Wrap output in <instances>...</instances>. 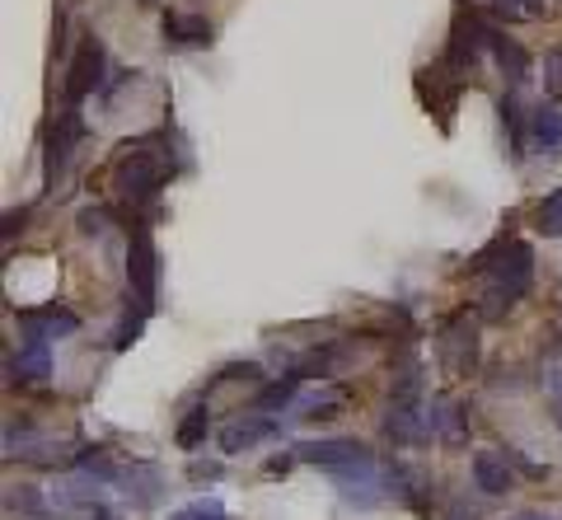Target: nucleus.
I'll list each match as a JSON object with an SVG mask.
<instances>
[{"instance_id": "a878e982", "label": "nucleus", "mask_w": 562, "mask_h": 520, "mask_svg": "<svg viewBox=\"0 0 562 520\" xmlns=\"http://www.w3.org/2000/svg\"><path fill=\"white\" fill-rule=\"evenodd\" d=\"M140 324H146V309H132V305H127V319H122V324H117V334H113V347H117V352H127V347L140 338Z\"/></svg>"}, {"instance_id": "aec40b11", "label": "nucleus", "mask_w": 562, "mask_h": 520, "mask_svg": "<svg viewBox=\"0 0 562 520\" xmlns=\"http://www.w3.org/2000/svg\"><path fill=\"white\" fill-rule=\"evenodd\" d=\"M338 408H342V394L333 389V394H314L310 404L295 412V418H301V422H328V418H338Z\"/></svg>"}, {"instance_id": "9d476101", "label": "nucleus", "mask_w": 562, "mask_h": 520, "mask_svg": "<svg viewBox=\"0 0 562 520\" xmlns=\"http://www.w3.org/2000/svg\"><path fill=\"white\" fill-rule=\"evenodd\" d=\"M427 422H431V441H441L446 450H460L469 441V408L460 398H431Z\"/></svg>"}, {"instance_id": "2eb2a0df", "label": "nucleus", "mask_w": 562, "mask_h": 520, "mask_svg": "<svg viewBox=\"0 0 562 520\" xmlns=\"http://www.w3.org/2000/svg\"><path fill=\"white\" fill-rule=\"evenodd\" d=\"M10 371H14V380H47L52 375V342L24 334L20 357H10Z\"/></svg>"}, {"instance_id": "c85d7f7f", "label": "nucleus", "mask_w": 562, "mask_h": 520, "mask_svg": "<svg viewBox=\"0 0 562 520\" xmlns=\"http://www.w3.org/2000/svg\"><path fill=\"white\" fill-rule=\"evenodd\" d=\"M24 221H29V206H24V212H10V216H5V239H10L14 230H24Z\"/></svg>"}, {"instance_id": "f257e3e1", "label": "nucleus", "mask_w": 562, "mask_h": 520, "mask_svg": "<svg viewBox=\"0 0 562 520\" xmlns=\"http://www.w3.org/2000/svg\"><path fill=\"white\" fill-rule=\"evenodd\" d=\"M469 272H483L487 286L479 296V319H502L530 296V282H535V249L525 239L502 235L497 245H487L479 258L469 263Z\"/></svg>"}, {"instance_id": "39448f33", "label": "nucleus", "mask_w": 562, "mask_h": 520, "mask_svg": "<svg viewBox=\"0 0 562 520\" xmlns=\"http://www.w3.org/2000/svg\"><path fill=\"white\" fill-rule=\"evenodd\" d=\"M436 361H441V371L450 380L473 375V366H479V315L460 309V315H450L441 324V334H436Z\"/></svg>"}, {"instance_id": "4468645a", "label": "nucleus", "mask_w": 562, "mask_h": 520, "mask_svg": "<svg viewBox=\"0 0 562 520\" xmlns=\"http://www.w3.org/2000/svg\"><path fill=\"white\" fill-rule=\"evenodd\" d=\"M487 52H492V61H497V71L512 80V90H520V84L530 80V52H525L516 38H506V33L492 29L487 33Z\"/></svg>"}, {"instance_id": "cd10ccee", "label": "nucleus", "mask_w": 562, "mask_h": 520, "mask_svg": "<svg viewBox=\"0 0 562 520\" xmlns=\"http://www.w3.org/2000/svg\"><path fill=\"white\" fill-rule=\"evenodd\" d=\"M216 474H221V464H202V460H192V478H198V483H202V478H216Z\"/></svg>"}, {"instance_id": "f8f14e48", "label": "nucleus", "mask_w": 562, "mask_h": 520, "mask_svg": "<svg viewBox=\"0 0 562 520\" xmlns=\"http://www.w3.org/2000/svg\"><path fill=\"white\" fill-rule=\"evenodd\" d=\"M473 488L487 493V497H506L516 488V474H512V455L506 450H479L473 455Z\"/></svg>"}, {"instance_id": "9b49d317", "label": "nucleus", "mask_w": 562, "mask_h": 520, "mask_svg": "<svg viewBox=\"0 0 562 520\" xmlns=\"http://www.w3.org/2000/svg\"><path fill=\"white\" fill-rule=\"evenodd\" d=\"M20 328H24V334H33V338L57 342V338L80 334V315H76V309H66V305H38V309H24Z\"/></svg>"}, {"instance_id": "423d86ee", "label": "nucleus", "mask_w": 562, "mask_h": 520, "mask_svg": "<svg viewBox=\"0 0 562 520\" xmlns=\"http://www.w3.org/2000/svg\"><path fill=\"white\" fill-rule=\"evenodd\" d=\"M103 66H109V57H103V43L94 38V33H85L80 47H76V57H70V66H66V99H61V109L80 113V103L90 99L94 90H103Z\"/></svg>"}, {"instance_id": "dca6fc26", "label": "nucleus", "mask_w": 562, "mask_h": 520, "mask_svg": "<svg viewBox=\"0 0 562 520\" xmlns=\"http://www.w3.org/2000/svg\"><path fill=\"white\" fill-rule=\"evenodd\" d=\"M530 150L539 155H558L562 150V113L553 103H539L530 113Z\"/></svg>"}, {"instance_id": "1a4fd4ad", "label": "nucleus", "mask_w": 562, "mask_h": 520, "mask_svg": "<svg viewBox=\"0 0 562 520\" xmlns=\"http://www.w3.org/2000/svg\"><path fill=\"white\" fill-rule=\"evenodd\" d=\"M277 431H281V418H272V412H262V408H249V412H239L235 422L221 427V450L225 455H239V450H254L258 441H272Z\"/></svg>"}, {"instance_id": "412c9836", "label": "nucleus", "mask_w": 562, "mask_h": 520, "mask_svg": "<svg viewBox=\"0 0 562 520\" xmlns=\"http://www.w3.org/2000/svg\"><path fill=\"white\" fill-rule=\"evenodd\" d=\"M539 230H543V239H562V188H553V193L539 202Z\"/></svg>"}, {"instance_id": "7c9ffc66", "label": "nucleus", "mask_w": 562, "mask_h": 520, "mask_svg": "<svg viewBox=\"0 0 562 520\" xmlns=\"http://www.w3.org/2000/svg\"><path fill=\"white\" fill-rule=\"evenodd\" d=\"M99 520H117V516L113 511H99Z\"/></svg>"}, {"instance_id": "6ab92c4d", "label": "nucleus", "mask_w": 562, "mask_h": 520, "mask_svg": "<svg viewBox=\"0 0 562 520\" xmlns=\"http://www.w3.org/2000/svg\"><path fill=\"white\" fill-rule=\"evenodd\" d=\"M295 389H301V375H286V380H272V385H262V394H258V404L254 408H262V412H281L295 398Z\"/></svg>"}, {"instance_id": "c756f323", "label": "nucleus", "mask_w": 562, "mask_h": 520, "mask_svg": "<svg viewBox=\"0 0 562 520\" xmlns=\"http://www.w3.org/2000/svg\"><path fill=\"white\" fill-rule=\"evenodd\" d=\"M512 520H553V516H543V511H520V516H512Z\"/></svg>"}, {"instance_id": "a211bd4d", "label": "nucleus", "mask_w": 562, "mask_h": 520, "mask_svg": "<svg viewBox=\"0 0 562 520\" xmlns=\"http://www.w3.org/2000/svg\"><path fill=\"white\" fill-rule=\"evenodd\" d=\"M206 431H211V412H206V404H198V408H188V418L179 422V450H198L202 441H206Z\"/></svg>"}, {"instance_id": "bb28decb", "label": "nucleus", "mask_w": 562, "mask_h": 520, "mask_svg": "<svg viewBox=\"0 0 562 520\" xmlns=\"http://www.w3.org/2000/svg\"><path fill=\"white\" fill-rule=\"evenodd\" d=\"M543 90H549V99H562V47L543 57Z\"/></svg>"}, {"instance_id": "20e7f679", "label": "nucleus", "mask_w": 562, "mask_h": 520, "mask_svg": "<svg viewBox=\"0 0 562 520\" xmlns=\"http://www.w3.org/2000/svg\"><path fill=\"white\" fill-rule=\"evenodd\" d=\"M127 301H136V309L160 305V249L146 230V221H132V239H127Z\"/></svg>"}, {"instance_id": "393cba45", "label": "nucleus", "mask_w": 562, "mask_h": 520, "mask_svg": "<svg viewBox=\"0 0 562 520\" xmlns=\"http://www.w3.org/2000/svg\"><path fill=\"white\" fill-rule=\"evenodd\" d=\"M169 520H231V516H225V507L216 497H202V501H192V507H179Z\"/></svg>"}, {"instance_id": "4be33fe9", "label": "nucleus", "mask_w": 562, "mask_h": 520, "mask_svg": "<svg viewBox=\"0 0 562 520\" xmlns=\"http://www.w3.org/2000/svg\"><path fill=\"white\" fill-rule=\"evenodd\" d=\"M492 10H497L502 20H539V14L549 10V0H492Z\"/></svg>"}, {"instance_id": "b1692460", "label": "nucleus", "mask_w": 562, "mask_h": 520, "mask_svg": "<svg viewBox=\"0 0 562 520\" xmlns=\"http://www.w3.org/2000/svg\"><path fill=\"white\" fill-rule=\"evenodd\" d=\"M10 511H20V520H52V511L43 507V497L33 488H20V497L10 493Z\"/></svg>"}, {"instance_id": "ddd939ff", "label": "nucleus", "mask_w": 562, "mask_h": 520, "mask_svg": "<svg viewBox=\"0 0 562 520\" xmlns=\"http://www.w3.org/2000/svg\"><path fill=\"white\" fill-rule=\"evenodd\" d=\"M160 29H165V43L169 47H211V43H216V24H211L206 14L169 10L165 20H160Z\"/></svg>"}, {"instance_id": "7ed1b4c3", "label": "nucleus", "mask_w": 562, "mask_h": 520, "mask_svg": "<svg viewBox=\"0 0 562 520\" xmlns=\"http://www.w3.org/2000/svg\"><path fill=\"white\" fill-rule=\"evenodd\" d=\"M427 437H431V422H427V398H422V361L408 352L394 366L390 412H384V441H394V445H422Z\"/></svg>"}, {"instance_id": "f03ea898", "label": "nucleus", "mask_w": 562, "mask_h": 520, "mask_svg": "<svg viewBox=\"0 0 562 520\" xmlns=\"http://www.w3.org/2000/svg\"><path fill=\"white\" fill-rule=\"evenodd\" d=\"M169 150H165V136H140V142H127L113 165V193L132 206H146L160 197V188L169 183Z\"/></svg>"}, {"instance_id": "6e6552de", "label": "nucleus", "mask_w": 562, "mask_h": 520, "mask_svg": "<svg viewBox=\"0 0 562 520\" xmlns=\"http://www.w3.org/2000/svg\"><path fill=\"white\" fill-rule=\"evenodd\" d=\"M487 24L479 20V14H469V10H460V20H454V29H450V47H446V66L454 76H469L473 71V61L487 52Z\"/></svg>"}, {"instance_id": "f3484780", "label": "nucleus", "mask_w": 562, "mask_h": 520, "mask_svg": "<svg viewBox=\"0 0 562 520\" xmlns=\"http://www.w3.org/2000/svg\"><path fill=\"white\" fill-rule=\"evenodd\" d=\"M497 113H502L506 142H512V160H525V150H530V123H525V109H520V99H516V90H512V94H502V103H497Z\"/></svg>"}, {"instance_id": "0eeeda50", "label": "nucleus", "mask_w": 562, "mask_h": 520, "mask_svg": "<svg viewBox=\"0 0 562 520\" xmlns=\"http://www.w3.org/2000/svg\"><path fill=\"white\" fill-rule=\"evenodd\" d=\"M295 464H319V470H357V464H371L375 455L366 450L357 437H324V441H301L291 445Z\"/></svg>"}, {"instance_id": "2f4dec72", "label": "nucleus", "mask_w": 562, "mask_h": 520, "mask_svg": "<svg viewBox=\"0 0 562 520\" xmlns=\"http://www.w3.org/2000/svg\"><path fill=\"white\" fill-rule=\"evenodd\" d=\"M558 427H562V394H558Z\"/></svg>"}, {"instance_id": "5701e85b", "label": "nucleus", "mask_w": 562, "mask_h": 520, "mask_svg": "<svg viewBox=\"0 0 562 520\" xmlns=\"http://www.w3.org/2000/svg\"><path fill=\"white\" fill-rule=\"evenodd\" d=\"M76 225H80L85 239H103L109 235V225H113V216H109V206H85V212L76 216Z\"/></svg>"}]
</instances>
